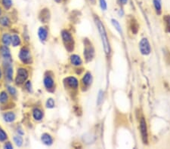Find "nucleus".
Segmentation results:
<instances>
[{
    "mask_svg": "<svg viewBox=\"0 0 170 149\" xmlns=\"http://www.w3.org/2000/svg\"><path fill=\"white\" fill-rule=\"evenodd\" d=\"M96 24H97L98 29L99 33H100L101 38L102 44H103V47H104V52L106 54H109L110 52V42H109L108 38H107V33H106L105 28L103 23H101V21L98 19V18H95Z\"/></svg>",
    "mask_w": 170,
    "mask_h": 149,
    "instance_id": "obj_1",
    "label": "nucleus"
},
{
    "mask_svg": "<svg viewBox=\"0 0 170 149\" xmlns=\"http://www.w3.org/2000/svg\"><path fill=\"white\" fill-rule=\"evenodd\" d=\"M62 39L64 42L66 47L69 50H72L73 49V39L71 34L68 33L67 31H63L62 32Z\"/></svg>",
    "mask_w": 170,
    "mask_h": 149,
    "instance_id": "obj_2",
    "label": "nucleus"
},
{
    "mask_svg": "<svg viewBox=\"0 0 170 149\" xmlns=\"http://www.w3.org/2000/svg\"><path fill=\"white\" fill-rule=\"evenodd\" d=\"M139 48L141 54H144V55H148L151 53V45H150L149 42H148V40L147 39H141L139 44Z\"/></svg>",
    "mask_w": 170,
    "mask_h": 149,
    "instance_id": "obj_3",
    "label": "nucleus"
},
{
    "mask_svg": "<svg viewBox=\"0 0 170 149\" xmlns=\"http://www.w3.org/2000/svg\"><path fill=\"white\" fill-rule=\"evenodd\" d=\"M28 78V72L25 69L20 68L18 69L16 77V83L18 84H21L24 82Z\"/></svg>",
    "mask_w": 170,
    "mask_h": 149,
    "instance_id": "obj_4",
    "label": "nucleus"
},
{
    "mask_svg": "<svg viewBox=\"0 0 170 149\" xmlns=\"http://www.w3.org/2000/svg\"><path fill=\"white\" fill-rule=\"evenodd\" d=\"M140 130H141V137H142L143 142L144 143L147 142V123H146L145 120L144 118H142L140 121Z\"/></svg>",
    "mask_w": 170,
    "mask_h": 149,
    "instance_id": "obj_5",
    "label": "nucleus"
},
{
    "mask_svg": "<svg viewBox=\"0 0 170 149\" xmlns=\"http://www.w3.org/2000/svg\"><path fill=\"white\" fill-rule=\"evenodd\" d=\"M19 57L25 63H30L31 62V56L30 54V50L27 48L21 49L20 51Z\"/></svg>",
    "mask_w": 170,
    "mask_h": 149,
    "instance_id": "obj_6",
    "label": "nucleus"
},
{
    "mask_svg": "<svg viewBox=\"0 0 170 149\" xmlns=\"http://www.w3.org/2000/svg\"><path fill=\"white\" fill-rule=\"evenodd\" d=\"M86 47L84 49V56L86 57V60L89 61V60H92L93 57H94V49H93L92 46L91 45V44L89 42V45H86Z\"/></svg>",
    "mask_w": 170,
    "mask_h": 149,
    "instance_id": "obj_7",
    "label": "nucleus"
},
{
    "mask_svg": "<svg viewBox=\"0 0 170 149\" xmlns=\"http://www.w3.org/2000/svg\"><path fill=\"white\" fill-rule=\"evenodd\" d=\"M1 52H2V55L3 57V58L5 59L6 61L11 63V54H10V50L8 49V47L6 45L3 46V47L1 48Z\"/></svg>",
    "mask_w": 170,
    "mask_h": 149,
    "instance_id": "obj_8",
    "label": "nucleus"
},
{
    "mask_svg": "<svg viewBox=\"0 0 170 149\" xmlns=\"http://www.w3.org/2000/svg\"><path fill=\"white\" fill-rule=\"evenodd\" d=\"M41 140H42V142L45 145H51L52 144V142H53L52 136L48 134V133H44L42 136Z\"/></svg>",
    "mask_w": 170,
    "mask_h": 149,
    "instance_id": "obj_9",
    "label": "nucleus"
},
{
    "mask_svg": "<svg viewBox=\"0 0 170 149\" xmlns=\"http://www.w3.org/2000/svg\"><path fill=\"white\" fill-rule=\"evenodd\" d=\"M154 9L157 15H160L162 12V2L161 0H153Z\"/></svg>",
    "mask_w": 170,
    "mask_h": 149,
    "instance_id": "obj_10",
    "label": "nucleus"
},
{
    "mask_svg": "<svg viewBox=\"0 0 170 149\" xmlns=\"http://www.w3.org/2000/svg\"><path fill=\"white\" fill-rule=\"evenodd\" d=\"M66 81L67 84L70 87V88H77L79 83H78L77 79H76V78H74V77H69V78H67Z\"/></svg>",
    "mask_w": 170,
    "mask_h": 149,
    "instance_id": "obj_11",
    "label": "nucleus"
},
{
    "mask_svg": "<svg viewBox=\"0 0 170 149\" xmlns=\"http://www.w3.org/2000/svg\"><path fill=\"white\" fill-rule=\"evenodd\" d=\"M92 74H91L90 72L86 73L83 78V84L88 87L92 84Z\"/></svg>",
    "mask_w": 170,
    "mask_h": 149,
    "instance_id": "obj_12",
    "label": "nucleus"
},
{
    "mask_svg": "<svg viewBox=\"0 0 170 149\" xmlns=\"http://www.w3.org/2000/svg\"><path fill=\"white\" fill-rule=\"evenodd\" d=\"M38 36L42 41H45L48 37V31L45 27H40L38 31Z\"/></svg>",
    "mask_w": 170,
    "mask_h": 149,
    "instance_id": "obj_13",
    "label": "nucleus"
},
{
    "mask_svg": "<svg viewBox=\"0 0 170 149\" xmlns=\"http://www.w3.org/2000/svg\"><path fill=\"white\" fill-rule=\"evenodd\" d=\"M44 85L47 89H52L54 87V80L50 76L45 77L44 78Z\"/></svg>",
    "mask_w": 170,
    "mask_h": 149,
    "instance_id": "obj_14",
    "label": "nucleus"
},
{
    "mask_svg": "<svg viewBox=\"0 0 170 149\" xmlns=\"http://www.w3.org/2000/svg\"><path fill=\"white\" fill-rule=\"evenodd\" d=\"M70 61H71V63L73 66H80L82 64V60L80 58V57L78 55H76V54H73V55L71 56L70 57Z\"/></svg>",
    "mask_w": 170,
    "mask_h": 149,
    "instance_id": "obj_15",
    "label": "nucleus"
},
{
    "mask_svg": "<svg viewBox=\"0 0 170 149\" xmlns=\"http://www.w3.org/2000/svg\"><path fill=\"white\" fill-rule=\"evenodd\" d=\"M3 118L5 121L10 123V122H12L15 121V115L13 112H8V113H5V115H4Z\"/></svg>",
    "mask_w": 170,
    "mask_h": 149,
    "instance_id": "obj_16",
    "label": "nucleus"
},
{
    "mask_svg": "<svg viewBox=\"0 0 170 149\" xmlns=\"http://www.w3.org/2000/svg\"><path fill=\"white\" fill-rule=\"evenodd\" d=\"M33 115L34 118L37 121H40L41 119L42 118V117H43V113H42V111L39 109H34L33 112Z\"/></svg>",
    "mask_w": 170,
    "mask_h": 149,
    "instance_id": "obj_17",
    "label": "nucleus"
},
{
    "mask_svg": "<svg viewBox=\"0 0 170 149\" xmlns=\"http://www.w3.org/2000/svg\"><path fill=\"white\" fill-rule=\"evenodd\" d=\"M2 42L5 45H9L11 42V37L8 34H4L2 36Z\"/></svg>",
    "mask_w": 170,
    "mask_h": 149,
    "instance_id": "obj_18",
    "label": "nucleus"
},
{
    "mask_svg": "<svg viewBox=\"0 0 170 149\" xmlns=\"http://www.w3.org/2000/svg\"><path fill=\"white\" fill-rule=\"evenodd\" d=\"M11 42H12V45H13L14 47H16V46L19 45L21 44V40H20V38L18 36L15 35L11 37Z\"/></svg>",
    "mask_w": 170,
    "mask_h": 149,
    "instance_id": "obj_19",
    "label": "nucleus"
},
{
    "mask_svg": "<svg viewBox=\"0 0 170 149\" xmlns=\"http://www.w3.org/2000/svg\"><path fill=\"white\" fill-rule=\"evenodd\" d=\"M111 21H112V23H113V26L115 27V29H117V31H118L119 33H122V32H123V31H122L121 26H120V23H119L118 21H117V20H115V19H112Z\"/></svg>",
    "mask_w": 170,
    "mask_h": 149,
    "instance_id": "obj_20",
    "label": "nucleus"
},
{
    "mask_svg": "<svg viewBox=\"0 0 170 149\" xmlns=\"http://www.w3.org/2000/svg\"><path fill=\"white\" fill-rule=\"evenodd\" d=\"M130 27H131V29L133 33H137V32L138 30V23H136V21H132Z\"/></svg>",
    "mask_w": 170,
    "mask_h": 149,
    "instance_id": "obj_21",
    "label": "nucleus"
},
{
    "mask_svg": "<svg viewBox=\"0 0 170 149\" xmlns=\"http://www.w3.org/2000/svg\"><path fill=\"white\" fill-rule=\"evenodd\" d=\"M10 23V20L7 17H3V18H0V24H2V26H8Z\"/></svg>",
    "mask_w": 170,
    "mask_h": 149,
    "instance_id": "obj_22",
    "label": "nucleus"
},
{
    "mask_svg": "<svg viewBox=\"0 0 170 149\" xmlns=\"http://www.w3.org/2000/svg\"><path fill=\"white\" fill-rule=\"evenodd\" d=\"M14 142H15L17 146L20 147V146L22 145L23 144V139L19 136H15V137H14Z\"/></svg>",
    "mask_w": 170,
    "mask_h": 149,
    "instance_id": "obj_23",
    "label": "nucleus"
},
{
    "mask_svg": "<svg viewBox=\"0 0 170 149\" xmlns=\"http://www.w3.org/2000/svg\"><path fill=\"white\" fill-rule=\"evenodd\" d=\"M8 100V95L5 92H2L0 94V102L2 103H5Z\"/></svg>",
    "mask_w": 170,
    "mask_h": 149,
    "instance_id": "obj_24",
    "label": "nucleus"
},
{
    "mask_svg": "<svg viewBox=\"0 0 170 149\" xmlns=\"http://www.w3.org/2000/svg\"><path fill=\"white\" fill-rule=\"evenodd\" d=\"M2 3L5 8H10L12 5V0H2Z\"/></svg>",
    "mask_w": 170,
    "mask_h": 149,
    "instance_id": "obj_25",
    "label": "nucleus"
},
{
    "mask_svg": "<svg viewBox=\"0 0 170 149\" xmlns=\"http://www.w3.org/2000/svg\"><path fill=\"white\" fill-rule=\"evenodd\" d=\"M164 20L166 24V29L169 33H170V15H166L164 18Z\"/></svg>",
    "mask_w": 170,
    "mask_h": 149,
    "instance_id": "obj_26",
    "label": "nucleus"
},
{
    "mask_svg": "<svg viewBox=\"0 0 170 149\" xmlns=\"http://www.w3.org/2000/svg\"><path fill=\"white\" fill-rule=\"evenodd\" d=\"M12 74H13V70L11 66H8L6 69V74L7 78H8V80L12 79Z\"/></svg>",
    "mask_w": 170,
    "mask_h": 149,
    "instance_id": "obj_27",
    "label": "nucleus"
},
{
    "mask_svg": "<svg viewBox=\"0 0 170 149\" xmlns=\"http://www.w3.org/2000/svg\"><path fill=\"white\" fill-rule=\"evenodd\" d=\"M99 4H100V7L103 11H106L107 8V4L106 0H99Z\"/></svg>",
    "mask_w": 170,
    "mask_h": 149,
    "instance_id": "obj_28",
    "label": "nucleus"
},
{
    "mask_svg": "<svg viewBox=\"0 0 170 149\" xmlns=\"http://www.w3.org/2000/svg\"><path fill=\"white\" fill-rule=\"evenodd\" d=\"M46 106L49 109H52L55 106V101H54L53 99L50 98L47 100V102H46Z\"/></svg>",
    "mask_w": 170,
    "mask_h": 149,
    "instance_id": "obj_29",
    "label": "nucleus"
},
{
    "mask_svg": "<svg viewBox=\"0 0 170 149\" xmlns=\"http://www.w3.org/2000/svg\"><path fill=\"white\" fill-rule=\"evenodd\" d=\"M7 139V134L5 133L4 130H2V129H0V141L3 142L5 141Z\"/></svg>",
    "mask_w": 170,
    "mask_h": 149,
    "instance_id": "obj_30",
    "label": "nucleus"
},
{
    "mask_svg": "<svg viewBox=\"0 0 170 149\" xmlns=\"http://www.w3.org/2000/svg\"><path fill=\"white\" fill-rule=\"evenodd\" d=\"M103 98H104V93H103V91H100L98 93V105H100L102 102Z\"/></svg>",
    "mask_w": 170,
    "mask_h": 149,
    "instance_id": "obj_31",
    "label": "nucleus"
},
{
    "mask_svg": "<svg viewBox=\"0 0 170 149\" xmlns=\"http://www.w3.org/2000/svg\"><path fill=\"white\" fill-rule=\"evenodd\" d=\"M8 90L11 95H15V94H16V90H15V88H13V87H8Z\"/></svg>",
    "mask_w": 170,
    "mask_h": 149,
    "instance_id": "obj_32",
    "label": "nucleus"
},
{
    "mask_svg": "<svg viewBox=\"0 0 170 149\" xmlns=\"http://www.w3.org/2000/svg\"><path fill=\"white\" fill-rule=\"evenodd\" d=\"M25 86H26V88L29 91H31V83L30 81H27V82L26 83V84H25Z\"/></svg>",
    "mask_w": 170,
    "mask_h": 149,
    "instance_id": "obj_33",
    "label": "nucleus"
},
{
    "mask_svg": "<svg viewBox=\"0 0 170 149\" xmlns=\"http://www.w3.org/2000/svg\"><path fill=\"white\" fill-rule=\"evenodd\" d=\"M5 148L12 149V148H13V146H12V145H11V143L8 142V143H6V144L5 145Z\"/></svg>",
    "mask_w": 170,
    "mask_h": 149,
    "instance_id": "obj_34",
    "label": "nucleus"
},
{
    "mask_svg": "<svg viewBox=\"0 0 170 149\" xmlns=\"http://www.w3.org/2000/svg\"><path fill=\"white\" fill-rule=\"evenodd\" d=\"M120 2L122 4V5H125L128 3V0H120Z\"/></svg>",
    "mask_w": 170,
    "mask_h": 149,
    "instance_id": "obj_35",
    "label": "nucleus"
},
{
    "mask_svg": "<svg viewBox=\"0 0 170 149\" xmlns=\"http://www.w3.org/2000/svg\"><path fill=\"white\" fill-rule=\"evenodd\" d=\"M89 2L92 4V5H95V4L96 3V0H89Z\"/></svg>",
    "mask_w": 170,
    "mask_h": 149,
    "instance_id": "obj_36",
    "label": "nucleus"
},
{
    "mask_svg": "<svg viewBox=\"0 0 170 149\" xmlns=\"http://www.w3.org/2000/svg\"><path fill=\"white\" fill-rule=\"evenodd\" d=\"M55 2H61L62 1V0H55Z\"/></svg>",
    "mask_w": 170,
    "mask_h": 149,
    "instance_id": "obj_37",
    "label": "nucleus"
},
{
    "mask_svg": "<svg viewBox=\"0 0 170 149\" xmlns=\"http://www.w3.org/2000/svg\"><path fill=\"white\" fill-rule=\"evenodd\" d=\"M1 75H2V74H1V70H0V78H1Z\"/></svg>",
    "mask_w": 170,
    "mask_h": 149,
    "instance_id": "obj_38",
    "label": "nucleus"
},
{
    "mask_svg": "<svg viewBox=\"0 0 170 149\" xmlns=\"http://www.w3.org/2000/svg\"><path fill=\"white\" fill-rule=\"evenodd\" d=\"M0 15H1V8H0Z\"/></svg>",
    "mask_w": 170,
    "mask_h": 149,
    "instance_id": "obj_39",
    "label": "nucleus"
}]
</instances>
